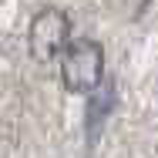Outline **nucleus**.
Masks as SVG:
<instances>
[{
    "label": "nucleus",
    "instance_id": "nucleus-3",
    "mask_svg": "<svg viewBox=\"0 0 158 158\" xmlns=\"http://www.w3.org/2000/svg\"><path fill=\"white\" fill-rule=\"evenodd\" d=\"M111 104H114V84L101 81V88L91 91V98H88V131H91V135H94L98 128H101V121L108 118Z\"/></svg>",
    "mask_w": 158,
    "mask_h": 158
},
{
    "label": "nucleus",
    "instance_id": "nucleus-2",
    "mask_svg": "<svg viewBox=\"0 0 158 158\" xmlns=\"http://www.w3.org/2000/svg\"><path fill=\"white\" fill-rule=\"evenodd\" d=\"M67 37H71V17L57 10V7H44L37 10L31 20V34H27V44H31V54L37 61H51L67 51Z\"/></svg>",
    "mask_w": 158,
    "mask_h": 158
},
{
    "label": "nucleus",
    "instance_id": "nucleus-1",
    "mask_svg": "<svg viewBox=\"0 0 158 158\" xmlns=\"http://www.w3.org/2000/svg\"><path fill=\"white\" fill-rule=\"evenodd\" d=\"M101 77H104V51L101 44L91 37H81V40H71L67 51L61 54V81L67 91H77V94H91L101 88Z\"/></svg>",
    "mask_w": 158,
    "mask_h": 158
}]
</instances>
